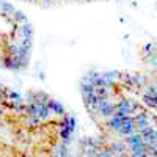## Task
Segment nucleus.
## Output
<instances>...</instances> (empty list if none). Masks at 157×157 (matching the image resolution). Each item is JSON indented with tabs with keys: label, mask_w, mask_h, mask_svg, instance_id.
I'll return each instance as SVG.
<instances>
[{
	"label": "nucleus",
	"mask_w": 157,
	"mask_h": 157,
	"mask_svg": "<svg viewBox=\"0 0 157 157\" xmlns=\"http://www.w3.org/2000/svg\"><path fill=\"white\" fill-rule=\"evenodd\" d=\"M98 113L102 115L105 120H109V118L115 116L116 113V102L112 101V99H102L99 102V107H98Z\"/></svg>",
	"instance_id": "obj_1"
},
{
	"label": "nucleus",
	"mask_w": 157,
	"mask_h": 157,
	"mask_svg": "<svg viewBox=\"0 0 157 157\" xmlns=\"http://www.w3.org/2000/svg\"><path fill=\"white\" fill-rule=\"evenodd\" d=\"M121 118H118V116H112V118H109L107 120V126H109V129H112V130H115V132H120L121 130Z\"/></svg>",
	"instance_id": "obj_2"
}]
</instances>
